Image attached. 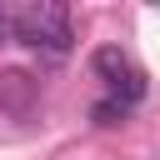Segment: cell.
Listing matches in <instances>:
<instances>
[{
    "label": "cell",
    "mask_w": 160,
    "mask_h": 160,
    "mask_svg": "<svg viewBox=\"0 0 160 160\" xmlns=\"http://www.w3.org/2000/svg\"><path fill=\"white\" fill-rule=\"evenodd\" d=\"M0 40H15V10L0 5Z\"/></svg>",
    "instance_id": "cell-4"
},
{
    "label": "cell",
    "mask_w": 160,
    "mask_h": 160,
    "mask_svg": "<svg viewBox=\"0 0 160 160\" xmlns=\"http://www.w3.org/2000/svg\"><path fill=\"white\" fill-rule=\"evenodd\" d=\"M90 115H95V125H120V120H125V105H115V100H100Z\"/></svg>",
    "instance_id": "cell-3"
},
{
    "label": "cell",
    "mask_w": 160,
    "mask_h": 160,
    "mask_svg": "<svg viewBox=\"0 0 160 160\" xmlns=\"http://www.w3.org/2000/svg\"><path fill=\"white\" fill-rule=\"evenodd\" d=\"M15 40L30 45V50H40V55H50V60L70 55V40H75V30H70V10H65L60 0L20 5V10H15Z\"/></svg>",
    "instance_id": "cell-1"
},
{
    "label": "cell",
    "mask_w": 160,
    "mask_h": 160,
    "mask_svg": "<svg viewBox=\"0 0 160 160\" xmlns=\"http://www.w3.org/2000/svg\"><path fill=\"white\" fill-rule=\"evenodd\" d=\"M90 70L105 80V90H110V100H115V105H125V110H130V105H140V100H145V75L135 70V60H130L120 45H100V50L90 55Z\"/></svg>",
    "instance_id": "cell-2"
}]
</instances>
